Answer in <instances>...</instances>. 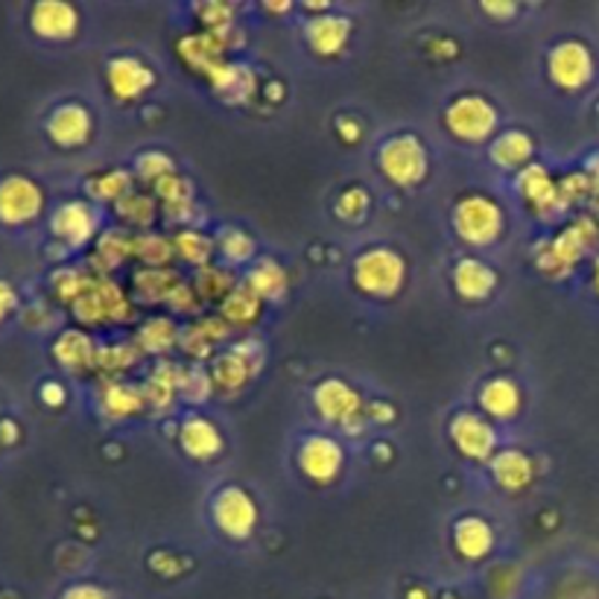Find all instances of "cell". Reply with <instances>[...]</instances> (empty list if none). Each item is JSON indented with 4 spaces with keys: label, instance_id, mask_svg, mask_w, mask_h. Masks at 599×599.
Segmentation results:
<instances>
[{
    "label": "cell",
    "instance_id": "cell-50",
    "mask_svg": "<svg viewBox=\"0 0 599 599\" xmlns=\"http://www.w3.org/2000/svg\"><path fill=\"white\" fill-rule=\"evenodd\" d=\"M339 132H342V135H348V132H351V140H357V135H360V126H357V123L348 117V121H339Z\"/></svg>",
    "mask_w": 599,
    "mask_h": 599
},
{
    "label": "cell",
    "instance_id": "cell-49",
    "mask_svg": "<svg viewBox=\"0 0 599 599\" xmlns=\"http://www.w3.org/2000/svg\"><path fill=\"white\" fill-rule=\"evenodd\" d=\"M42 395L47 404H61V398H65V392H61L59 383H47V386L42 389Z\"/></svg>",
    "mask_w": 599,
    "mask_h": 599
},
{
    "label": "cell",
    "instance_id": "cell-32",
    "mask_svg": "<svg viewBox=\"0 0 599 599\" xmlns=\"http://www.w3.org/2000/svg\"><path fill=\"white\" fill-rule=\"evenodd\" d=\"M261 298L255 296L246 284L235 287L223 302V321L226 325H252L258 319V313H261Z\"/></svg>",
    "mask_w": 599,
    "mask_h": 599
},
{
    "label": "cell",
    "instance_id": "cell-33",
    "mask_svg": "<svg viewBox=\"0 0 599 599\" xmlns=\"http://www.w3.org/2000/svg\"><path fill=\"white\" fill-rule=\"evenodd\" d=\"M156 193H158V200L165 202V208L170 217H184L188 208L193 205L191 182H184L182 176H176V173L161 179V182L156 184Z\"/></svg>",
    "mask_w": 599,
    "mask_h": 599
},
{
    "label": "cell",
    "instance_id": "cell-27",
    "mask_svg": "<svg viewBox=\"0 0 599 599\" xmlns=\"http://www.w3.org/2000/svg\"><path fill=\"white\" fill-rule=\"evenodd\" d=\"M97 357H100V351L82 330H65L56 342V360L70 372H86V369L97 365Z\"/></svg>",
    "mask_w": 599,
    "mask_h": 599
},
{
    "label": "cell",
    "instance_id": "cell-43",
    "mask_svg": "<svg viewBox=\"0 0 599 599\" xmlns=\"http://www.w3.org/2000/svg\"><path fill=\"white\" fill-rule=\"evenodd\" d=\"M135 173H138L144 182L158 184L161 179H167V176H173L176 170L170 156H165V152H144V156L135 161Z\"/></svg>",
    "mask_w": 599,
    "mask_h": 599
},
{
    "label": "cell",
    "instance_id": "cell-44",
    "mask_svg": "<svg viewBox=\"0 0 599 599\" xmlns=\"http://www.w3.org/2000/svg\"><path fill=\"white\" fill-rule=\"evenodd\" d=\"M94 193L100 196V200H114L121 202L126 193H132V179L129 173H123V170H117V173H109L103 176L100 182L94 184Z\"/></svg>",
    "mask_w": 599,
    "mask_h": 599
},
{
    "label": "cell",
    "instance_id": "cell-15",
    "mask_svg": "<svg viewBox=\"0 0 599 599\" xmlns=\"http://www.w3.org/2000/svg\"><path fill=\"white\" fill-rule=\"evenodd\" d=\"M152 82H156L152 70L135 56H117L109 61V88L117 100H138L152 88Z\"/></svg>",
    "mask_w": 599,
    "mask_h": 599
},
{
    "label": "cell",
    "instance_id": "cell-31",
    "mask_svg": "<svg viewBox=\"0 0 599 599\" xmlns=\"http://www.w3.org/2000/svg\"><path fill=\"white\" fill-rule=\"evenodd\" d=\"M228 325L223 319H214V321H200V325H191V328L182 334V346L188 354L193 357H208L211 351H214V346H217L219 339L228 334Z\"/></svg>",
    "mask_w": 599,
    "mask_h": 599
},
{
    "label": "cell",
    "instance_id": "cell-5",
    "mask_svg": "<svg viewBox=\"0 0 599 599\" xmlns=\"http://www.w3.org/2000/svg\"><path fill=\"white\" fill-rule=\"evenodd\" d=\"M444 126L451 129L453 138L468 140V144H483L495 135L497 129V109L479 94L453 97L444 109Z\"/></svg>",
    "mask_w": 599,
    "mask_h": 599
},
{
    "label": "cell",
    "instance_id": "cell-42",
    "mask_svg": "<svg viewBox=\"0 0 599 599\" xmlns=\"http://www.w3.org/2000/svg\"><path fill=\"white\" fill-rule=\"evenodd\" d=\"M211 386V372L200 369V365H191V369H179V392H182L188 400H205L208 398Z\"/></svg>",
    "mask_w": 599,
    "mask_h": 599
},
{
    "label": "cell",
    "instance_id": "cell-36",
    "mask_svg": "<svg viewBox=\"0 0 599 599\" xmlns=\"http://www.w3.org/2000/svg\"><path fill=\"white\" fill-rule=\"evenodd\" d=\"M135 255L147 263V270H165L176 258V244L161 235H138L135 237Z\"/></svg>",
    "mask_w": 599,
    "mask_h": 599
},
{
    "label": "cell",
    "instance_id": "cell-22",
    "mask_svg": "<svg viewBox=\"0 0 599 599\" xmlns=\"http://www.w3.org/2000/svg\"><path fill=\"white\" fill-rule=\"evenodd\" d=\"M479 407L488 418H497V421H509V418L518 416L521 409V389L518 383L509 381V377H491V381L483 383L479 389Z\"/></svg>",
    "mask_w": 599,
    "mask_h": 599
},
{
    "label": "cell",
    "instance_id": "cell-1",
    "mask_svg": "<svg viewBox=\"0 0 599 599\" xmlns=\"http://www.w3.org/2000/svg\"><path fill=\"white\" fill-rule=\"evenodd\" d=\"M599 240V226L591 217H579L576 223L558 231L553 240L541 246L539 267L541 272H547L553 279H565L567 272H574V267L583 261L585 255L591 252L594 244Z\"/></svg>",
    "mask_w": 599,
    "mask_h": 599
},
{
    "label": "cell",
    "instance_id": "cell-39",
    "mask_svg": "<svg viewBox=\"0 0 599 599\" xmlns=\"http://www.w3.org/2000/svg\"><path fill=\"white\" fill-rule=\"evenodd\" d=\"M129 255H135V237H129L126 231H105L97 244V258H103L105 267H117Z\"/></svg>",
    "mask_w": 599,
    "mask_h": 599
},
{
    "label": "cell",
    "instance_id": "cell-4",
    "mask_svg": "<svg viewBox=\"0 0 599 599\" xmlns=\"http://www.w3.org/2000/svg\"><path fill=\"white\" fill-rule=\"evenodd\" d=\"M377 165L392 184L412 188L427 176V149L416 135H392L377 149Z\"/></svg>",
    "mask_w": 599,
    "mask_h": 599
},
{
    "label": "cell",
    "instance_id": "cell-45",
    "mask_svg": "<svg viewBox=\"0 0 599 599\" xmlns=\"http://www.w3.org/2000/svg\"><path fill=\"white\" fill-rule=\"evenodd\" d=\"M365 208H369V193L360 191V188H351V191H346L342 196H339L337 211L342 214V217H348V219L363 217Z\"/></svg>",
    "mask_w": 599,
    "mask_h": 599
},
{
    "label": "cell",
    "instance_id": "cell-18",
    "mask_svg": "<svg viewBox=\"0 0 599 599\" xmlns=\"http://www.w3.org/2000/svg\"><path fill=\"white\" fill-rule=\"evenodd\" d=\"M47 132L59 147H82L91 135V114L86 105L65 103L50 114Z\"/></svg>",
    "mask_w": 599,
    "mask_h": 599
},
{
    "label": "cell",
    "instance_id": "cell-47",
    "mask_svg": "<svg viewBox=\"0 0 599 599\" xmlns=\"http://www.w3.org/2000/svg\"><path fill=\"white\" fill-rule=\"evenodd\" d=\"M585 176H588V182H591V196H597L599 200V152H594V156L588 158Z\"/></svg>",
    "mask_w": 599,
    "mask_h": 599
},
{
    "label": "cell",
    "instance_id": "cell-40",
    "mask_svg": "<svg viewBox=\"0 0 599 599\" xmlns=\"http://www.w3.org/2000/svg\"><path fill=\"white\" fill-rule=\"evenodd\" d=\"M219 252L226 258L228 263H246L252 261L255 255V240L240 228H228L219 237Z\"/></svg>",
    "mask_w": 599,
    "mask_h": 599
},
{
    "label": "cell",
    "instance_id": "cell-26",
    "mask_svg": "<svg viewBox=\"0 0 599 599\" xmlns=\"http://www.w3.org/2000/svg\"><path fill=\"white\" fill-rule=\"evenodd\" d=\"M453 541H456L460 556L477 562V558L488 556V550L495 547V532L483 518H462L453 527Z\"/></svg>",
    "mask_w": 599,
    "mask_h": 599
},
{
    "label": "cell",
    "instance_id": "cell-13",
    "mask_svg": "<svg viewBox=\"0 0 599 599\" xmlns=\"http://www.w3.org/2000/svg\"><path fill=\"white\" fill-rule=\"evenodd\" d=\"M298 465L313 483H330L342 471V448L328 436H310L304 439L298 451Z\"/></svg>",
    "mask_w": 599,
    "mask_h": 599
},
{
    "label": "cell",
    "instance_id": "cell-48",
    "mask_svg": "<svg viewBox=\"0 0 599 599\" xmlns=\"http://www.w3.org/2000/svg\"><path fill=\"white\" fill-rule=\"evenodd\" d=\"M12 307H15V290L0 281V319H3Z\"/></svg>",
    "mask_w": 599,
    "mask_h": 599
},
{
    "label": "cell",
    "instance_id": "cell-23",
    "mask_svg": "<svg viewBox=\"0 0 599 599\" xmlns=\"http://www.w3.org/2000/svg\"><path fill=\"white\" fill-rule=\"evenodd\" d=\"M518 188H521L523 200L530 202L532 208L539 211L565 208L562 193H558V184L553 182V176H550L541 165H530L527 170H521V176H518Z\"/></svg>",
    "mask_w": 599,
    "mask_h": 599
},
{
    "label": "cell",
    "instance_id": "cell-51",
    "mask_svg": "<svg viewBox=\"0 0 599 599\" xmlns=\"http://www.w3.org/2000/svg\"><path fill=\"white\" fill-rule=\"evenodd\" d=\"M486 12H491V15H515V7H495V3H486Z\"/></svg>",
    "mask_w": 599,
    "mask_h": 599
},
{
    "label": "cell",
    "instance_id": "cell-2",
    "mask_svg": "<svg viewBox=\"0 0 599 599\" xmlns=\"http://www.w3.org/2000/svg\"><path fill=\"white\" fill-rule=\"evenodd\" d=\"M407 281V263L395 249L377 246L365 249L354 261V284L360 293L372 298L395 296Z\"/></svg>",
    "mask_w": 599,
    "mask_h": 599
},
{
    "label": "cell",
    "instance_id": "cell-8",
    "mask_svg": "<svg viewBox=\"0 0 599 599\" xmlns=\"http://www.w3.org/2000/svg\"><path fill=\"white\" fill-rule=\"evenodd\" d=\"M74 313L86 325H109V321H123L129 316V302L114 281L91 279V284L74 298Z\"/></svg>",
    "mask_w": 599,
    "mask_h": 599
},
{
    "label": "cell",
    "instance_id": "cell-17",
    "mask_svg": "<svg viewBox=\"0 0 599 599\" xmlns=\"http://www.w3.org/2000/svg\"><path fill=\"white\" fill-rule=\"evenodd\" d=\"M30 24H33L35 33L44 35V38L61 42V38H70V35L77 33L79 15L70 3L44 0V3H35L33 12H30Z\"/></svg>",
    "mask_w": 599,
    "mask_h": 599
},
{
    "label": "cell",
    "instance_id": "cell-7",
    "mask_svg": "<svg viewBox=\"0 0 599 599\" xmlns=\"http://www.w3.org/2000/svg\"><path fill=\"white\" fill-rule=\"evenodd\" d=\"M211 518L217 523L223 535L235 541L249 539L258 527V504H255L249 491L237 486L219 488L217 497L211 500Z\"/></svg>",
    "mask_w": 599,
    "mask_h": 599
},
{
    "label": "cell",
    "instance_id": "cell-38",
    "mask_svg": "<svg viewBox=\"0 0 599 599\" xmlns=\"http://www.w3.org/2000/svg\"><path fill=\"white\" fill-rule=\"evenodd\" d=\"M176 287H179V279L167 270H144L140 275H135V290L147 302H161V298L167 302Z\"/></svg>",
    "mask_w": 599,
    "mask_h": 599
},
{
    "label": "cell",
    "instance_id": "cell-28",
    "mask_svg": "<svg viewBox=\"0 0 599 599\" xmlns=\"http://www.w3.org/2000/svg\"><path fill=\"white\" fill-rule=\"evenodd\" d=\"M491 474L504 488L509 491H521L532 483L535 477V468H532V460L521 451H500L491 460Z\"/></svg>",
    "mask_w": 599,
    "mask_h": 599
},
{
    "label": "cell",
    "instance_id": "cell-20",
    "mask_svg": "<svg viewBox=\"0 0 599 599\" xmlns=\"http://www.w3.org/2000/svg\"><path fill=\"white\" fill-rule=\"evenodd\" d=\"M304 35H307V44L316 53H321V56H337L346 47L348 35H351V21L342 15H328L325 12V15L307 21Z\"/></svg>",
    "mask_w": 599,
    "mask_h": 599
},
{
    "label": "cell",
    "instance_id": "cell-30",
    "mask_svg": "<svg viewBox=\"0 0 599 599\" xmlns=\"http://www.w3.org/2000/svg\"><path fill=\"white\" fill-rule=\"evenodd\" d=\"M246 287L261 302H279L287 293V272L275 261H258L246 275Z\"/></svg>",
    "mask_w": 599,
    "mask_h": 599
},
{
    "label": "cell",
    "instance_id": "cell-35",
    "mask_svg": "<svg viewBox=\"0 0 599 599\" xmlns=\"http://www.w3.org/2000/svg\"><path fill=\"white\" fill-rule=\"evenodd\" d=\"M179 392V369L176 365H161L152 372V377L144 386V400L152 407H170Z\"/></svg>",
    "mask_w": 599,
    "mask_h": 599
},
{
    "label": "cell",
    "instance_id": "cell-12",
    "mask_svg": "<svg viewBox=\"0 0 599 599\" xmlns=\"http://www.w3.org/2000/svg\"><path fill=\"white\" fill-rule=\"evenodd\" d=\"M451 439L460 448V453H465L471 460H486L497 444V433L491 421H486L477 412H460V416L453 418Z\"/></svg>",
    "mask_w": 599,
    "mask_h": 599
},
{
    "label": "cell",
    "instance_id": "cell-16",
    "mask_svg": "<svg viewBox=\"0 0 599 599\" xmlns=\"http://www.w3.org/2000/svg\"><path fill=\"white\" fill-rule=\"evenodd\" d=\"M53 235L65 240L68 246L88 244L97 231V214L86 202H65L56 214H53Z\"/></svg>",
    "mask_w": 599,
    "mask_h": 599
},
{
    "label": "cell",
    "instance_id": "cell-52",
    "mask_svg": "<svg viewBox=\"0 0 599 599\" xmlns=\"http://www.w3.org/2000/svg\"><path fill=\"white\" fill-rule=\"evenodd\" d=\"M594 287H597V293H599V258L594 261Z\"/></svg>",
    "mask_w": 599,
    "mask_h": 599
},
{
    "label": "cell",
    "instance_id": "cell-19",
    "mask_svg": "<svg viewBox=\"0 0 599 599\" xmlns=\"http://www.w3.org/2000/svg\"><path fill=\"white\" fill-rule=\"evenodd\" d=\"M453 287L465 302H486L497 287V272L477 258H462L453 267Z\"/></svg>",
    "mask_w": 599,
    "mask_h": 599
},
{
    "label": "cell",
    "instance_id": "cell-3",
    "mask_svg": "<svg viewBox=\"0 0 599 599\" xmlns=\"http://www.w3.org/2000/svg\"><path fill=\"white\" fill-rule=\"evenodd\" d=\"M453 228L471 246L495 244L504 235V211L483 193H468L453 208Z\"/></svg>",
    "mask_w": 599,
    "mask_h": 599
},
{
    "label": "cell",
    "instance_id": "cell-21",
    "mask_svg": "<svg viewBox=\"0 0 599 599\" xmlns=\"http://www.w3.org/2000/svg\"><path fill=\"white\" fill-rule=\"evenodd\" d=\"M179 442H182V451L193 460H214L223 451V433L202 416H191L179 427Z\"/></svg>",
    "mask_w": 599,
    "mask_h": 599
},
{
    "label": "cell",
    "instance_id": "cell-34",
    "mask_svg": "<svg viewBox=\"0 0 599 599\" xmlns=\"http://www.w3.org/2000/svg\"><path fill=\"white\" fill-rule=\"evenodd\" d=\"M176 244V255L182 258V261L193 263V267H208L211 255H214V244H211L208 235H202V231H193V228H184L179 235L173 237Z\"/></svg>",
    "mask_w": 599,
    "mask_h": 599
},
{
    "label": "cell",
    "instance_id": "cell-41",
    "mask_svg": "<svg viewBox=\"0 0 599 599\" xmlns=\"http://www.w3.org/2000/svg\"><path fill=\"white\" fill-rule=\"evenodd\" d=\"M117 211H121L123 219H129L135 226H147L149 219L156 217V202L147 193H126L121 202H117Z\"/></svg>",
    "mask_w": 599,
    "mask_h": 599
},
{
    "label": "cell",
    "instance_id": "cell-25",
    "mask_svg": "<svg viewBox=\"0 0 599 599\" xmlns=\"http://www.w3.org/2000/svg\"><path fill=\"white\" fill-rule=\"evenodd\" d=\"M211 86L217 91L226 103H246L249 97L255 94V74L246 65H235V61H226L223 68L211 77Z\"/></svg>",
    "mask_w": 599,
    "mask_h": 599
},
{
    "label": "cell",
    "instance_id": "cell-29",
    "mask_svg": "<svg viewBox=\"0 0 599 599\" xmlns=\"http://www.w3.org/2000/svg\"><path fill=\"white\" fill-rule=\"evenodd\" d=\"M147 400H144V389L132 386V383L112 381L105 383V389L100 392V407L109 418H129L140 412Z\"/></svg>",
    "mask_w": 599,
    "mask_h": 599
},
{
    "label": "cell",
    "instance_id": "cell-46",
    "mask_svg": "<svg viewBox=\"0 0 599 599\" xmlns=\"http://www.w3.org/2000/svg\"><path fill=\"white\" fill-rule=\"evenodd\" d=\"M61 599H109L97 585H74L68 591L61 594Z\"/></svg>",
    "mask_w": 599,
    "mask_h": 599
},
{
    "label": "cell",
    "instance_id": "cell-11",
    "mask_svg": "<svg viewBox=\"0 0 599 599\" xmlns=\"http://www.w3.org/2000/svg\"><path fill=\"white\" fill-rule=\"evenodd\" d=\"M313 404H316V409H319V416L325 418V421L346 427V430L348 425L360 421V409H363L360 395H357L348 383L334 381V377H330V381H321L319 386H316V392H313Z\"/></svg>",
    "mask_w": 599,
    "mask_h": 599
},
{
    "label": "cell",
    "instance_id": "cell-10",
    "mask_svg": "<svg viewBox=\"0 0 599 599\" xmlns=\"http://www.w3.org/2000/svg\"><path fill=\"white\" fill-rule=\"evenodd\" d=\"M44 205L42 188L26 176H9L0 182V219L9 226L38 217Z\"/></svg>",
    "mask_w": 599,
    "mask_h": 599
},
{
    "label": "cell",
    "instance_id": "cell-6",
    "mask_svg": "<svg viewBox=\"0 0 599 599\" xmlns=\"http://www.w3.org/2000/svg\"><path fill=\"white\" fill-rule=\"evenodd\" d=\"M263 365V346L258 339H240L235 346L214 357L211 363V381L223 392H240Z\"/></svg>",
    "mask_w": 599,
    "mask_h": 599
},
{
    "label": "cell",
    "instance_id": "cell-9",
    "mask_svg": "<svg viewBox=\"0 0 599 599\" xmlns=\"http://www.w3.org/2000/svg\"><path fill=\"white\" fill-rule=\"evenodd\" d=\"M550 77L556 82L558 88H565V91H579L594 79V56L591 50L585 47L583 42H562L556 44L553 50H550L547 59Z\"/></svg>",
    "mask_w": 599,
    "mask_h": 599
},
{
    "label": "cell",
    "instance_id": "cell-24",
    "mask_svg": "<svg viewBox=\"0 0 599 599\" xmlns=\"http://www.w3.org/2000/svg\"><path fill=\"white\" fill-rule=\"evenodd\" d=\"M535 156V140L523 129H506L491 144V161L504 170H527Z\"/></svg>",
    "mask_w": 599,
    "mask_h": 599
},
{
    "label": "cell",
    "instance_id": "cell-37",
    "mask_svg": "<svg viewBox=\"0 0 599 599\" xmlns=\"http://www.w3.org/2000/svg\"><path fill=\"white\" fill-rule=\"evenodd\" d=\"M176 339H179V330H176L170 319H149L138 330V346L149 351V354H165V351L176 346Z\"/></svg>",
    "mask_w": 599,
    "mask_h": 599
},
{
    "label": "cell",
    "instance_id": "cell-14",
    "mask_svg": "<svg viewBox=\"0 0 599 599\" xmlns=\"http://www.w3.org/2000/svg\"><path fill=\"white\" fill-rule=\"evenodd\" d=\"M226 47H228V35L196 33V35H188V38L179 44V53H182V59L188 61L196 74H205V77L211 79L228 61Z\"/></svg>",
    "mask_w": 599,
    "mask_h": 599
}]
</instances>
